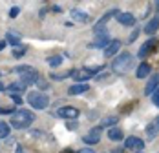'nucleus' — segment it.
Masks as SVG:
<instances>
[{
  "instance_id": "1",
  "label": "nucleus",
  "mask_w": 159,
  "mask_h": 153,
  "mask_svg": "<svg viewBox=\"0 0 159 153\" xmlns=\"http://www.w3.org/2000/svg\"><path fill=\"white\" fill-rule=\"evenodd\" d=\"M35 120V115H33L30 109H18L11 115V126L15 129H24V128H30Z\"/></svg>"
},
{
  "instance_id": "2",
  "label": "nucleus",
  "mask_w": 159,
  "mask_h": 153,
  "mask_svg": "<svg viewBox=\"0 0 159 153\" xmlns=\"http://www.w3.org/2000/svg\"><path fill=\"white\" fill-rule=\"evenodd\" d=\"M132 62H134V57L125 51V53H121V55H117V57L113 59L111 69H113V73H117V75H125V73H128V69L132 68Z\"/></svg>"
},
{
  "instance_id": "3",
  "label": "nucleus",
  "mask_w": 159,
  "mask_h": 153,
  "mask_svg": "<svg viewBox=\"0 0 159 153\" xmlns=\"http://www.w3.org/2000/svg\"><path fill=\"white\" fill-rule=\"evenodd\" d=\"M15 73L20 75V82H24L26 86L39 82V73H37V69H33L30 66H18V68H15Z\"/></svg>"
},
{
  "instance_id": "4",
  "label": "nucleus",
  "mask_w": 159,
  "mask_h": 153,
  "mask_svg": "<svg viewBox=\"0 0 159 153\" xmlns=\"http://www.w3.org/2000/svg\"><path fill=\"white\" fill-rule=\"evenodd\" d=\"M28 102L33 109H46L49 106L48 95H44L42 91H30L28 95Z\"/></svg>"
},
{
  "instance_id": "5",
  "label": "nucleus",
  "mask_w": 159,
  "mask_h": 153,
  "mask_svg": "<svg viewBox=\"0 0 159 153\" xmlns=\"http://www.w3.org/2000/svg\"><path fill=\"white\" fill-rule=\"evenodd\" d=\"M102 69V66H93V68H84V69H77V71H73L71 76L79 82V84H84V80H88V78H92V76L95 75L97 71H101Z\"/></svg>"
},
{
  "instance_id": "6",
  "label": "nucleus",
  "mask_w": 159,
  "mask_h": 153,
  "mask_svg": "<svg viewBox=\"0 0 159 153\" xmlns=\"http://www.w3.org/2000/svg\"><path fill=\"white\" fill-rule=\"evenodd\" d=\"M157 44H159V42L156 40V38H150V40H146L143 46H141L139 53H137V55H139V59H146V57H150V55H152V53L156 51Z\"/></svg>"
},
{
  "instance_id": "7",
  "label": "nucleus",
  "mask_w": 159,
  "mask_h": 153,
  "mask_svg": "<svg viewBox=\"0 0 159 153\" xmlns=\"http://www.w3.org/2000/svg\"><path fill=\"white\" fill-rule=\"evenodd\" d=\"M79 109L77 107H73V106H64V107H59L57 109V117H61V119H68V120H75L77 117H79Z\"/></svg>"
},
{
  "instance_id": "8",
  "label": "nucleus",
  "mask_w": 159,
  "mask_h": 153,
  "mask_svg": "<svg viewBox=\"0 0 159 153\" xmlns=\"http://www.w3.org/2000/svg\"><path fill=\"white\" fill-rule=\"evenodd\" d=\"M110 42H111V40H110V37H108V33H106V31H101V33H97L95 40H93L90 46H92V47H97V49H102V47L108 46Z\"/></svg>"
},
{
  "instance_id": "9",
  "label": "nucleus",
  "mask_w": 159,
  "mask_h": 153,
  "mask_svg": "<svg viewBox=\"0 0 159 153\" xmlns=\"http://www.w3.org/2000/svg\"><path fill=\"white\" fill-rule=\"evenodd\" d=\"M101 131H102L101 128H93V129H90V131L84 135L82 140H84L88 146H93V144H97V142L101 140Z\"/></svg>"
},
{
  "instance_id": "10",
  "label": "nucleus",
  "mask_w": 159,
  "mask_h": 153,
  "mask_svg": "<svg viewBox=\"0 0 159 153\" xmlns=\"http://www.w3.org/2000/svg\"><path fill=\"white\" fill-rule=\"evenodd\" d=\"M159 135V115L146 126V140H154Z\"/></svg>"
},
{
  "instance_id": "11",
  "label": "nucleus",
  "mask_w": 159,
  "mask_h": 153,
  "mask_svg": "<svg viewBox=\"0 0 159 153\" xmlns=\"http://www.w3.org/2000/svg\"><path fill=\"white\" fill-rule=\"evenodd\" d=\"M125 148L141 151V150L144 148V140L143 138H139V137H128L126 140H125Z\"/></svg>"
},
{
  "instance_id": "12",
  "label": "nucleus",
  "mask_w": 159,
  "mask_h": 153,
  "mask_svg": "<svg viewBox=\"0 0 159 153\" xmlns=\"http://www.w3.org/2000/svg\"><path fill=\"white\" fill-rule=\"evenodd\" d=\"M157 88H159V73H154V75H150L146 86H144V95H152Z\"/></svg>"
},
{
  "instance_id": "13",
  "label": "nucleus",
  "mask_w": 159,
  "mask_h": 153,
  "mask_svg": "<svg viewBox=\"0 0 159 153\" xmlns=\"http://www.w3.org/2000/svg\"><path fill=\"white\" fill-rule=\"evenodd\" d=\"M113 15H119V11H117V9H111V11H108V13H106L104 16H101V18L97 20V24L93 26V31H95V35H97V33H101V28H104V24H106V22H108V20H110Z\"/></svg>"
},
{
  "instance_id": "14",
  "label": "nucleus",
  "mask_w": 159,
  "mask_h": 153,
  "mask_svg": "<svg viewBox=\"0 0 159 153\" xmlns=\"http://www.w3.org/2000/svg\"><path fill=\"white\" fill-rule=\"evenodd\" d=\"M119 49H121V42H119V40H111L110 44L104 47V57H108V59H110V57H115Z\"/></svg>"
},
{
  "instance_id": "15",
  "label": "nucleus",
  "mask_w": 159,
  "mask_h": 153,
  "mask_svg": "<svg viewBox=\"0 0 159 153\" xmlns=\"http://www.w3.org/2000/svg\"><path fill=\"white\" fill-rule=\"evenodd\" d=\"M159 29V15H156L150 22H146V26H144V33L146 35H156Z\"/></svg>"
},
{
  "instance_id": "16",
  "label": "nucleus",
  "mask_w": 159,
  "mask_h": 153,
  "mask_svg": "<svg viewBox=\"0 0 159 153\" xmlns=\"http://www.w3.org/2000/svg\"><path fill=\"white\" fill-rule=\"evenodd\" d=\"M117 22L123 24V26H134L135 24V16L132 13H119L117 15Z\"/></svg>"
},
{
  "instance_id": "17",
  "label": "nucleus",
  "mask_w": 159,
  "mask_h": 153,
  "mask_svg": "<svg viewBox=\"0 0 159 153\" xmlns=\"http://www.w3.org/2000/svg\"><path fill=\"white\" fill-rule=\"evenodd\" d=\"M71 18H73L75 22H80V24L90 22V15L84 13V11H80V9H71Z\"/></svg>"
},
{
  "instance_id": "18",
  "label": "nucleus",
  "mask_w": 159,
  "mask_h": 153,
  "mask_svg": "<svg viewBox=\"0 0 159 153\" xmlns=\"http://www.w3.org/2000/svg\"><path fill=\"white\" fill-rule=\"evenodd\" d=\"M150 71H152L150 64L143 62V64H139V66H137V71H135V75H137V78H146V76L150 75Z\"/></svg>"
},
{
  "instance_id": "19",
  "label": "nucleus",
  "mask_w": 159,
  "mask_h": 153,
  "mask_svg": "<svg viewBox=\"0 0 159 153\" xmlns=\"http://www.w3.org/2000/svg\"><path fill=\"white\" fill-rule=\"evenodd\" d=\"M88 90H90L88 84H73V86L68 90V95H71V97H73V95H80V93H86Z\"/></svg>"
},
{
  "instance_id": "20",
  "label": "nucleus",
  "mask_w": 159,
  "mask_h": 153,
  "mask_svg": "<svg viewBox=\"0 0 159 153\" xmlns=\"http://www.w3.org/2000/svg\"><path fill=\"white\" fill-rule=\"evenodd\" d=\"M108 138L113 140V142H119V140L125 138V135H123V131H121L119 128H110V131H108Z\"/></svg>"
},
{
  "instance_id": "21",
  "label": "nucleus",
  "mask_w": 159,
  "mask_h": 153,
  "mask_svg": "<svg viewBox=\"0 0 159 153\" xmlns=\"http://www.w3.org/2000/svg\"><path fill=\"white\" fill-rule=\"evenodd\" d=\"M6 42H9L13 47L20 46V35H16V33H13V31H9V33L6 35Z\"/></svg>"
},
{
  "instance_id": "22",
  "label": "nucleus",
  "mask_w": 159,
  "mask_h": 153,
  "mask_svg": "<svg viewBox=\"0 0 159 153\" xmlns=\"http://www.w3.org/2000/svg\"><path fill=\"white\" fill-rule=\"evenodd\" d=\"M119 122V117H104L102 120H101V124H99V128L102 129V128H110V126H113V124Z\"/></svg>"
},
{
  "instance_id": "23",
  "label": "nucleus",
  "mask_w": 159,
  "mask_h": 153,
  "mask_svg": "<svg viewBox=\"0 0 159 153\" xmlns=\"http://www.w3.org/2000/svg\"><path fill=\"white\" fill-rule=\"evenodd\" d=\"M7 90L16 95V93H22L24 90H26V84H24V82H13V84H9V86H7Z\"/></svg>"
},
{
  "instance_id": "24",
  "label": "nucleus",
  "mask_w": 159,
  "mask_h": 153,
  "mask_svg": "<svg viewBox=\"0 0 159 153\" xmlns=\"http://www.w3.org/2000/svg\"><path fill=\"white\" fill-rule=\"evenodd\" d=\"M9 137V124L0 120V138H6Z\"/></svg>"
},
{
  "instance_id": "25",
  "label": "nucleus",
  "mask_w": 159,
  "mask_h": 153,
  "mask_svg": "<svg viewBox=\"0 0 159 153\" xmlns=\"http://www.w3.org/2000/svg\"><path fill=\"white\" fill-rule=\"evenodd\" d=\"M48 64L51 66V68H57V66H61V64H62V57H61V55L49 57V59H48Z\"/></svg>"
},
{
  "instance_id": "26",
  "label": "nucleus",
  "mask_w": 159,
  "mask_h": 153,
  "mask_svg": "<svg viewBox=\"0 0 159 153\" xmlns=\"http://www.w3.org/2000/svg\"><path fill=\"white\" fill-rule=\"evenodd\" d=\"M24 55H26V47L24 46L13 47V57H15V59H20V57H24Z\"/></svg>"
},
{
  "instance_id": "27",
  "label": "nucleus",
  "mask_w": 159,
  "mask_h": 153,
  "mask_svg": "<svg viewBox=\"0 0 159 153\" xmlns=\"http://www.w3.org/2000/svg\"><path fill=\"white\" fill-rule=\"evenodd\" d=\"M71 73H73V71H64V73H61V75H59V73H51V78H55V80H62V78H66V76H71Z\"/></svg>"
},
{
  "instance_id": "28",
  "label": "nucleus",
  "mask_w": 159,
  "mask_h": 153,
  "mask_svg": "<svg viewBox=\"0 0 159 153\" xmlns=\"http://www.w3.org/2000/svg\"><path fill=\"white\" fill-rule=\"evenodd\" d=\"M152 102H154V106L159 107V88H157L154 93H152Z\"/></svg>"
},
{
  "instance_id": "29",
  "label": "nucleus",
  "mask_w": 159,
  "mask_h": 153,
  "mask_svg": "<svg viewBox=\"0 0 159 153\" xmlns=\"http://www.w3.org/2000/svg\"><path fill=\"white\" fill-rule=\"evenodd\" d=\"M9 113H11V115L15 113V111H13V107H2V106H0V115H9Z\"/></svg>"
},
{
  "instance_id": "30",
  "label": "nucleus",
  "mask_w": 159,
  "mask_h": 153,
  "mask_svg": "<svg viewBox=\"0 0 159 153\" xmlns=\"http://www.w3.org/2000/svg\"><path fill=\"white\" fill-rule=\"evenodd\" d=\"M18 13H20V9H18V7H11L9 16H11V18H15V16H18Z\"/></svg>"
},
{
  "instance_id": "31",
  "label": "nucleus",
  "mask_w": 159,
  "mask_h": 153,
  "mask_svg": "<svg viewBox=\"0 0 159 153\" xmlns=\"http://www.w3.org/2000/svg\"><path fill=\"white\" fill-rule=\"evenodd\" d=\"M11 100H13L15 104H22V98H20L18 95H15V93H11Z\"/></svg>"
},
{
  "instance_id": "32",
  "label": "nucleus",
  "mask_w": 159,
  "mask_h": 153,
  "mask_svg": "<svg viewBox=\"0 0 159 153\" xmlns=\"http://www.w3.org/2000/svg\"><path fill=\"white\" fill-rule=\"evenodd\" d=\"M137 35H139V31L135 29V31H134V33H132V35H130V38H128V42H134V40L137 38Z\"/></svg>"
},
{
  "instance_id": "33",
  "label": "nucleus",
  "mask_w": 159,
  "mask_h": 153,
  "mask_svg": "<svg viewBox=\"0 0 159 153\" xmlns=\"http://www.w3.org/2000/svg\"><path fill=\"white\" fill-rule=\"evenodd\" d=\"M37 84L40 86V90H48V88H49V86H48V82H42V80H39Z\"/></svg>"
},
{
  "instance_id": "34",
  "label": "nucleus",
  "mask_w": 159,
  "mask_h": 153,
  "mask_svg": "<svg viewBox=\"0 0 159 153\" xmlns=\"http://www.w3.org/2000/svg\"><path fill=\"white\" fill-rule=\"evenodd\" d=\"M77 128V122H68V129H75Z\"/></svg>"
},
{
  "instance_id": "35",
  "label": "nucleus",
  "mask_w": 159,
  "mask_h": 153,
  "mask_svg": "<svg viewBox=\"0 0 159 153\" xmlns=\"http://www.w3.org/2000/svg\"><path fill=\"white\" fill-rule=\"evenodd\" d=\"M51 9H53V11H55V13H61V11H62V7H61V6H53V7H51Z\"/></svg>"
},
{
  "instance_id": "36",
  "label": "nucleus",
  "mask_w": 159,
  "mask_h": 153,
  "mask_svg": "<svg viewBox=\"0 0 159 153\" xmlns=\"http://www.w3.org/2000/svg\"><path fill=\"white\" fill-rule=\"evenodd\" d=\"M79 153H95L93 150H90V148H84V150H80Z\"/></svg>"
},
{
  "instance_id": "37",
  "label": "nucleus",
  "mask_w": 159,
  "mask_h": 153,
  "mask_svg": "<svg viewBox=\"0 0 159 153\" xmlns=\"http://www.w3.org/2000/svg\"><path fill=\"white\" fill-rule=\"evenodd\" d=\"M6 44H7V42H6V40H0V51H2V49H4V47H6Z\"/></svg>"
},
{
  "instance_id": "38",
  "label": "nucleus",
  "mask_w": 159,
  "mask_h": 153,
  "mask_svg": "<svg viewBox=\"0 0 159 153\" xmlns=\"http://www.w3.org/2000/svg\"><path fill=\"white\" fill-rule=\"evenodd\" d=\"M110 153H123V148H117V150H113V151H110Z\"/></svg>"
},
{
  "instance_id": "39",
  "label": "nucleus",
  "mask_w": 159,
  "mask_h": 153,
  "mask_svg": "<svg viewBox=\"0 0 159 153\" xmlns=\"http://www.w3.org/2000/svg\"><path fill=\"white\" fill-rule=\"evenodd\" d=\"M16 153H24V150H22L20 146H18V148H16Z\"/></svg>"
},
{
  "instance_id": "40",
  "label": "nucleus",
  "mask_w": 159,
  "mask_h": 153,
  "mask_svg": "<svg viewBox=\"0 0 159 153\" xmlns=\"http://www.w3.org/2000/svg\"><path fill=\"white\" fill-rule=\"evenodd\" d=\"M62 153H73L71 150H62Z\"/></svg>"
},
{
  "instance_id": "41",
  "label": "nucleus",
  "mask_w": 159,
  "mask_h": 153,
  "mask_svg": "<svg viewBox=\"0 0 159 153\" xmlns=\"http://www.w3.org/2000/svg\"><path fill=\"white\" fill-rule=\"evenodd\" d=\"M2 90H6V88H4V86H2V82H0V91H2Z\"/></svg>"
},
{
  "instance_id": "42",
  "label": "nucleus",
  "mask_w": 159,
  "mask_h": 153,
  "mask_svg": "<svg viewBox=\"0 0 159 153\" xmlns=\"http://www.w3.org/2000/svg\"><path fill=\"white\" fill-rule=\"evenodd\" d=\"M157 7H159V2H157Z\"/></svg>"
},
{
  "instance_id": "43",
  "label": "nucleus",
  "mask_w": 159,
  "mask_h": 153,
  "mask_svg": "<svg viewBox=\"0 0 159 153\" xmlns=\"http://www.w3.org/2000/svg\"><path fill=\"white\" fill-rule=\"evenodd\" d=\"M137 153H143V151H137Z\"/></svg>"
}]
</instances>
